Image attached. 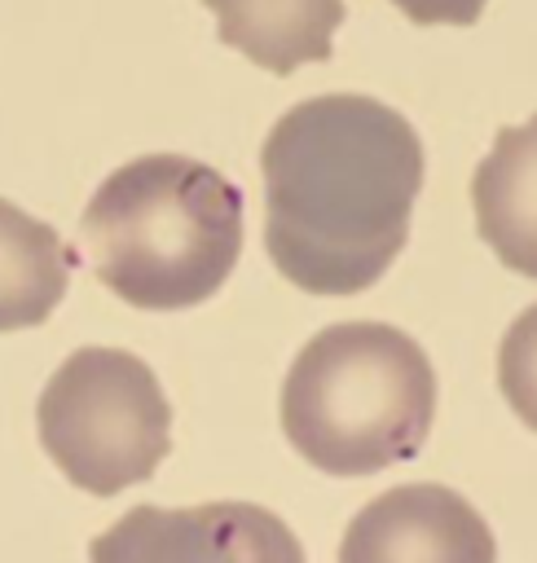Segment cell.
<instances>
[{"mask_svg": "<svg viewBox=\"0 0 537 563\" xmlns=\"http://www.w3.org/2000/svg\"><path fill=\"white\" fill-rule=\"evenodd\" d=\"M264 246L308 295L374 286L409 238L423 141L392 106L326 92L291 106L264 150Z\"/></svg>", "mask_w": 537, "mask_h": 563, "instance_id": "cell-1", "label": "cell"}, {"mask_svg": "<svg viewBox=\"0 0 537 563\" xmlns=\"http://www.w3.org/2000/svg\"><path fill=\"white\" fill-rule=\"evenodd\" d=\"M79 246L123 303L194 308L238 264L242 189L189 154H141L88 198Z\"/></svg>", "mask_w": 537, "mask_h": 563, "instance_id": "cell-2", "label": "cell"}, {"mask_svg": "<svg viewBox=\"0 0 537 563\" xmlns=\"http://www.w3.org/2000/svg\"><path fill=\"white\" fill-rule=\"evenodd\" d=\"M431 418L436 369L418 339L383 321L317 330L282 383V431L291 449L339 479L409 462Z\"/></svg>", "mask_w": 537, "mask_h": 563, "instance_id": "cell-3", "label": "cell"}, {"mask_svg": "<svg viewBox=\"0 0 537 563\" xmlns=\"http://www.w3.org/2000/svg\"><path fill=\"white\" fill-rule=\"evenodd\" d=\"M35 427L57 471L92 497L150 479L172 449V405L154 369L119 347L70 352L40 391Z\"/></svg>", "mask_w": 537, "mask_h": 563, "instance_id": "cell-4", "label": "cell"}, {"mask_svg": "<svg viewBox=\"0 0 537 563\" xmlns=\"http://www.w3.org/2000/svg\"><path fill=\"white\" fill-rule=\"evenodd\" d=\"M88 563H304L291 523L255 501L132 506L88 545Z\"/></svg>", "mask_w": 537, "mask_h": 563, "instance_id": "cell-5", "label": "cell"}, {"mask_svg": "<svg viewBox=\"0 0 537 563\" xmlns=\"http://www.w3.org/2000/svg\"><path fill=\"white\" fill-rule=\"evenodd\" d=\"M339 563H497V541L462 493L396 484L352 515Z\"/></svg>", "mask_w": 537, "mask_h": 563, "instance_id": "cell-6", "label": "cell"}, {"mask_svg": "<svg viewBox=\"0 0 537 563\" xmlns=\"http://www.w3.org/2000/svg\"><path fill=\"white\" fill-rule=\"evenodd\" d=\"M471 202L475 229L493 255L506 268L537 277V114L497 132L471 176Z\"/></svg>", "mask_w": 537, "mask_h": 563, "instance_id": "cell-7", "label": "cell"}, {"mask_svg": "<svg viewBox=\"0 0 537 563\" xmlns=\"http://www.w3.org/2000/svg\"><path fill=\"white\" fill-rule=\"evenodd\" d=\"M216 13V35L273 75L335 53L343 0H202Z\"/></svg>", "mask_w": 537, "mask_h": 563, "instance_id": "cell-8", "label": "cell"}, {"mask_svg": "<svg viewBox=\"0 0 537 563\" xmlns=\"http://www.w3.org/2000/svg\"><path fill=\"white\" fill-rule=\"evenodd\" d=\"M70 246L53 224L0 198V330L40 325L70 286Z\"/></svg>", "mask_w": 537, "mask_h": 563, "instance_id": "cell-9", "label": "cell"}, {"mask_svg": "<svg viewBox=\"0 0 537 563\" xmlns=\"http://www.w3.org/2000/svg\"><path fill=\"white\" fill-rule=\"evenodd\" d=\"M497 387L515 418L537 431V303H528L502 334L497 347Z\"/></svg>", "mask_w": 537, "mask_h": 563, "instance_id": "cell-10", "label": "cell"}, {"mask_svg": "<svg viewBox=\"0 0 537 563\" xmlns=\"http://www.w3.org/2000/svg\"><path fill=\"white\" fill-rule=\"evenodd\" d=\"M418 26H471L489 0H392Z\"/></svg>", "mask_w": 537, "mask_h": 563, "instance_id": "cell-11", "label": "cell"}]
</instances>
